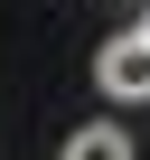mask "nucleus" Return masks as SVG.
I'll use <instances>...</instances> for the list:
<instances>
[{
  "mask_svg": "<svg viewBox=\"0 0 150 160\" xmlns=\"http://www.w3.org/2000/svg\"><path fill=\"white\" fill-rule=\"evenodd\" d=\"M94 85H103V104H150V47H141V28L103 38V57H94Z\"/></svg>",
  "mask_w": 150,
  "mask_h": 160,
  "instance_id": "obj_1",
  "label": "nucleus"
},
{
  "mask_svg": "<svg viewBox=\"0 0 150 160\" xmlns=\"http://www.w3.org/2000/svg\"><path fill=\"white\" fill-rule=\"evenodd\" d=\"M56 160H131V132H113V122H85V132H66V151Z\"/></svg>",
  "mask_w": 150,
  "mask_h": 160,
  "instance_id": "obj_2",
  "label": "nucleus"
},
{
  "mask_svg": "<svg viewBox=\"0 0 150 160\" xmlns=\"http://www.w3.org/2000/svg\"><path fill=\"white\" fill-rule=\"evenodd\" d=\"M141 47H150V19H141Z\"/></svg>",
  "mask_w": 150,
  "mask_h": 160,
  "instance_id": "obj_3",
  "label": "nucleus"
}]
</instances>
